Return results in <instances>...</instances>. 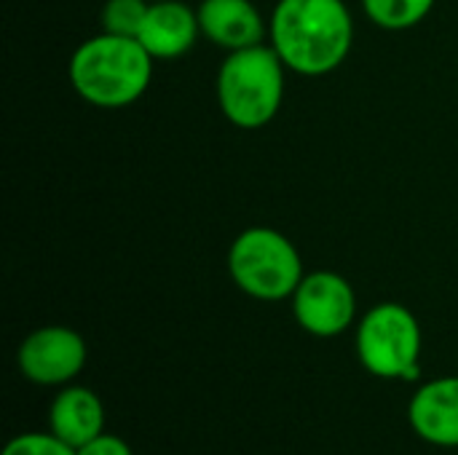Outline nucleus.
Returning a JSON list of instances; mask_svg holds the SVG:
<instances>
[{"label": "nucleus", "mask_w": 458, "mask_h": 455, "mask_svg": "<svg viewBox=\"0 0 458 455\" xmlns=\"http://www.w3.org/2000/svg\"><path fill=\"white\" fill-rule=\"evenodd\" d=\"M3 455H75V448H70L51 432H24L8 440Z\"/></svg>", "instance_id": "14"}, {"label": "nucleus", "mask_w": 458, "mask_h": 455, "mask_svg": "<svg viewBox=\"0 0 458 455\" xmlns=\"http://www.w3.org/2000/svg\"><path fill=\"white\" fill-rule=\"evenodd\" d=\"M421 324L403 303H376L357 322V359L381 381H416L421 375Z\"/></svg>", "instance_id": "5"}, {"label": "nucleus", "mask_w": 458, "mask_h": 455, "mask_svg": "<svg viewBox=\"0 0 458 455\" xmlns=\"http://www.w3.org/2000/svg\"><path fill=\"white\" fill-rule=\"evenodd\" d=\"M48 432L70 448H83L105 432V405L86 386H62L48 408Z\"/></svg>", "instance_id": "11"}, {"label": "nucleus", "mask_w": 458, "mask_h": 455, "mask_svg": "<svg viewBox=\"0 0 458 455\" xmlns=\"http://www.w3.org/2000/svg\"><path fill=\"white\" fill-rule=\"evenodd\" d=\"M196 13L201 38L225 54L268 43V19L252 0H201Z\"/></svg>", "instance_id": "9"}, {"label": "nucleus", "mask_w": 458, "mask_h": 455, "mask_svg": "<svg viewBox=\"0 0 458 455\" xmlns=\"http://www.w3.org/2000/svg\"><path fill=\"white\" fill-rule=\"evenodd\" d=\"M150 3H158V0H150Z\"/></svg>", "instance_id": "16"}, {"label": "nucleus", "mask_w": 458, "mask_h": 455, "mask_svg": "<svg viewBox=\"0 0 458 455\" xmlns=\"http://www.w3.org/2000/svg\"><path fill=\"white\" fill-rule=\"evenodd\" d=\"M437 0H362L365 16L386 32H405L419 27Z\"/></svg>", "instance_id": "12"}, {"label": "nucleus", "mask_w": 458, "mask_h": 455, "mask_svg": "<svg viewBox=\"0 0 458 455\" xmlns=\"http://www.w3.org/2000/svg\"><path fill=\"white\" fill-rule=\"evenodd\" d=\"M75 455H134L129 442L118 434H107L102 432L99 437H94L91 442H86L83 448H78Z\"/></svg>", "instance_id": "15"}, {"label": "nucleus", "mask_w": 458, "mask_h": 455, "mask_svg": "<svg viewBox=\"0 0 458 455\" xmlns=\"http://www.w3.org/2000/svg\"><path fill=\"white\" fill-rule=\"evenodd\" d=\"M201 38L199 13L193 5L182 0H158L150 3L148 16L137 32V40L145 46V51L158 62L180 59L196 48Z\"/></svg>", "instance_id": "10"}, {"label": "nucleus", "mask_w": 458, "mask_h": 455, "mask_svg": "<svg viewBox=\"0 0 458 455\" xmlns=\"http://www.w3.org/2000/svg\"><path fill=\"white\" fill-rule=\"evenodd\" d=\"M298 327L314 338H338L357 324V292L335 271H311L290 298Z\"/></svg>", "instance_id": "6"}, {"label": "nucleus", "mask_w": 458, "mask_h": 455, "mask_svg": "<svg viewBox=\"0 0 458 455\" xmlns=\"http://www.w3.org/2000/svg\"><path fill=\"white\" fill-rule=\"evenodd\" d=\"M150 0H105L99 11V27L110 35H126L137 38L145 16H148Z\"/></svg>", "instance_id": "13"}, {"label": "nucleus", "mask_w": 458, "mask_h": 455, "mask_svg": "<svg viewBox=\"0 0 458 455\" xmlns=\"http://www.w3.org/2000/svg\"><path fill=\"white\" fill-rule=\"evenodd\" d=\"M284 86V62L268 43H260L225 54L215 75V99L228 123L255 131L279 115Z\"/></svg>", "instance_id": "3"}, {"label": "nucleus", "mask_w": 458, "mask_h": 455, "mask_svg": "<svg viewBox=\"0 0 458 455\" xmlns=\"http://www.w3.org/2000/svg\"><path fill=\"white\" fill-rule=\"evenodd\" d=\"M89 349L81 333L64 324H46L32 330L16 351L19 373L43 389L70 386L86 367Z\"/></svg>", "instance_id": "7"}, {"label": "nucleus", "mask_w": 458, "mask_h": 455, "mask_svg": "<svg viewBox=\"0 0 458 455\" xmlns=\"http://www.w3.org/2000/svg\"><path fill=\"white\" fill-rule=\"evenodd\" d=\"M156 59L137 38L99 32L75 46L67 78L72 91L91 107L121 110L145 97Z\"/></svg>", "instance_id": "2"}, {"label": "nucleus", "mask_w": 458, "mask_h": 455, "mask_svg": "<svg viewBox=\"0 0 458 455\" xmlns=\"http://www.w3.org/2000/svg\"><path fill=\"white\" fill-rule=\"evenodd\" d=\"M231 282L252 300H290L306 276L303 257L290 236L268 225L242 231L225 255Z\"/></svg>", "instance_id": "4"}, {"label": "nucleus", "mask_w": 458, "mask_h": 455, "mask_svg": "<svg viewBox=\"0 0 458 455\" xmlns=\"http://www.w3.org/2000/svg\"><path fill=\"white\" fill-rule=\"evenodd\" d=\"M268 46L287 72H335L354 46V16L344 0H279L268 16Z\"/></svg>", "instance_id": "1"}, {"label": "nucleus", "mask_w": 458, "mask_h": 455, "mask_svg": "<svg viewBox=\"0 0 458 455\" xmlns=\"http://www.w3.org/2000/svg\"><path fill=\"white\" fill-rule=\"evenodd\" d=\"M408 421L416 437L435 448H458V375L421 383L408 402Z\"/></svg>", "instance_id": "8"}]
</instances>
